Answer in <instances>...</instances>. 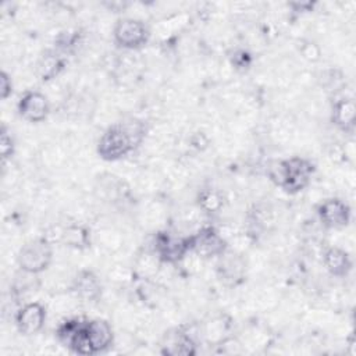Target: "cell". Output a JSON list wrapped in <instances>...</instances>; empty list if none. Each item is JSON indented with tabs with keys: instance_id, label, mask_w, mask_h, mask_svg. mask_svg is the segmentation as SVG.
Here are the masks:
<instances>
[{
	"instance_id": "1",
	"label": "cell",
	"mask_w": 356,
	"mask_h": 356,
	"mask_svg": "<svg viewBox=\"0 0 356 356\" xmlns=\"http://www.w3.org/2000/svg\"><path fill=\"white\" fill-rule=\"evenodd\" d=\"M145 124L129 120L108 127L97 142V154L106 161H117L132 152L145 138Z\"/></svg>"
},
{
	"instance_id": "2",
	"label": "cell",
	"mask_w": 356,
	"mask_h": 356,
	"mask_svg": "<svg viewBox=\"0 0 356 356\" xmlns=\"http://www.w3.org/2000/svg\"><path fill=\"white\" fill-rule=\"evenodd\" d=\"M313 172L314 165L312 161L303 157H291L275 163L270 168L268 175L282 191L298 193L309 185Z\"/></svg>"
},
{
	"instance_id": "3",
	"label": "cell",
	"mask_w": 356,
	"mask_h": 356,
	"mask_svg": "<svg viewBox=\"0 0 356 356\" xmlns=\"http://www.w3.org/2000/svg\"><path fill=\"white\" fill-rule=\"evenodd\" d=\"M53 260V249L51 242H49L44 236L32 239L26 242L17 257L19 268L25 274L36 275L44 271Z\"/></svg>"
},
{
	"instance_id": "4",
	"label": "cell",
	"mask_w": 356,
	"mask_h": 356,
	"mask_svg": "<svg viewBox=\"0 0 356 356\" xmlns=\"http://www.w3.org/2000/svg\"><path fill=\"white\" fill-rule=\"evenodd\" d=\"M150 32L145 22L135 18H121L115 22L113 38L117 46L125 50H138L149 40Z\"/></svg>"
},
{
	"instance_id": "5",
	"label": "cell",
	"mask_w": 356,
	"mask_h": 356,
	"mask_svg": "<svg viewBox=\"0 0 356 356\" xmlns=\"http://www.w3.org/2000/svg\"><path fill=\"white\" fill-rule=\"evenodd\" d=\"M154 253L157 259L164 263H179L191 253V235L175 236L165 231L159 232L154 238Z\"/></svg>"
},
{
	"instance_id": "6",
	"label": "cell",
	"mask_w": 356,
	"mask_h": 356,
	"mask_svg": "<svg viewBox=\"0 0 356 356\" xmlns=\"http://www.w3.org/2000/svg\"><path fill=\"white\" fill-rule=\"evenodd\" d=\"M191 252L199 257L221 256L227 252V242L222 235L213 227H203L191 235Z\"/></svg>"
},
{
	"instance_id": "7",
	"label": "cell",
	"mask_w": 356,
	"mask_h": 356,
	"mask_svg": "<svg viewBox=\"0 0 356 356\" xmlns=\"http://www.w3.org/2000/svg\"><path fill=\"white\" fill-rule=\"evenodd\" d=\"M46 323V307L39 302H29L15 314V325L24 335L38 334Z\"/></svg>"
},
{
	"instance_id": "8",
	"label": "cell",
	"mask_w": 356,
	"mask_h": 356,
	"mask_svg": "<svg viewBox=\"0 0 356 356\" xmlns=\"http://www.w3.org/2000/svg\"><path fill=\"white\" fill-rule=\"evenodd\" d=\"M18 114L28 122H42L46 120L50 106L47 97L38 92V90H29L25 92L17 104Z\"/></svg>"
},
{
	"instance_id": "9",
	"label": "cell",
	"mask_w": 356,
	"mask_h": 356,
	"mask_svg": "<svg viewBox=\"0 0 356 356\" xmlns=\"http://www.w3.org/2000/svg\"><path fill=\"white\" fill-rule=\"evenodd\" d=\"M317 216L327 228H343L349 224L350 209L343 200L331 197L318 204Z\"/></svg>"
},
{
	"instance_id": "10",
	"label": "cell",
	"mask_w": 356,
	"mask_h": 356,
	"mask_svg": "<svg viewBox=\"0 0 356 356\" xmlns=\"http://www.w3.org/2000/svg\"><path fill=\"white\" fill-rule=\"evenodd\" d=\"M85 331L88 337L89 346L92 349V355L100 353L111 348L114 342V332L111 325L102 318L86 320Z\"/></svg>"
},
{
	"instance_id": "11",
	"label": "cell",
	"mask_w": 356,
	"mask_h": 356,
	"mask_svg": "<svg viewBox=\"0 0 356 356\" xmlns=\"http://www.w3.org/2000/svg\"><path fill=\"white\" fill-rule=\"evenodd\" d=\"M71 289L83 302H96L102 296V284L90 270H81L72 280Z\"/></svg>"
},
{
	"instance_id": "12",
	"label": "cell",
	"mask_w": 356,
	"mask_h": 356,
	"mask_svg": "<svg viewBox=\"0 0 356 356\" xmlns=\"http://www.w3.org/2000/svg\"><path fill=\"white\" fill-rule=\"evenodd\" d=\"M161 353L172 356H191L196 353V345L186 332L177 330L165 334L161 343Z\"/></svg>"
},
{
	"instance_id": "13",
	"label": "cell",
	"mask_w": 356,
	"mask_h": 356,
	"mask_svg": "<svg viewBox=\"0 0 356 356\" xmlns=\"http://www.w3.org/2000/svg\"><path fill=\"white\" fill-rule=\"evenodd\" d=\"M323 263L327 271L334 277H346L352 270V260L349 254L337 246L328 248L324 252Z\"/></svg>"
},
{
	"instance_id": "14",
	"label": "cell",
	"mask_w": 356,
	"mask_h": 356,
	"mask_svg": "<svg viewBox=\"0 0 356 356\" xmlns=\"http://www.w3.org/2000/svg\"><path fill=\"white\" fill-rule=\"evenodd\" d=\"M217 266H218L220 278L225 284L236 285L238 282H241L245 268H243L242 260L238 256L227 254V252H225L220 256V261Z\"/></svg>"
},
{
	"instance_id": "15",
	"label": "cell",
	"mask_w": 356,
	"mask_h": 356,
	"mask_svg": "<svg viewBox=\"0 0 356 356\" xmlns=\"http://www.w3.org/2000/svg\"><path fill=\"white\" fill-rule=\"evenodd\" d=\"M356 106L353 99L343 97L335 102L332 107V122L342 131H350L355 127Z\"/></svg>"
},
{
	"instance_id": "16",
	"label": "cell",
	"mask_w": 356,
	"mask_h": 356,
	"mask_svg": "<svg viewBox=\"0 0 356 356\" xmlns=\"http://www.w3.org/2000/svg\"><path fill=\"white\" fill-rule=\"evenodd\" d=\"M58 242H63L65 246L74 249H85L90 243L89 231L78 224H70L67 227L60 228Z\"/></svg>"
},
{
	"instance_id": "17",
	"label": "cell",
	"mask_w": 356,
	"mask_h": 356,
	"mask_svg": "<svg viewBox=\"0 0 356 356\" xmlns=\"http://www.w3.org/2000/svg\"><path fill=\"white\" fill-rule=\"evenodd\" d=\"M63 68H64L63 58L54 53H46L44 56H42L38 64V72L43 81L56 78Z\"/></svg>"
},
{
	"instance_id": "18",
	"label": "cell",
	"mask_w": 356,
	"mask_h": 356,
	"mask_svg": "<svg viewBox=\"0 0 356 356\" xmlns=\"http://www.w3.org/2000/svg\"><path fill=\"white\" fill-rule=\"evenodd\" d=\"M197 203L206 213H217L222 207V197L214 189H204L199 193Z\"/></svg>"
},
{
	"instance_id": "19",
	"label": "cell",
	"mask_w": 356,
	"mask_h": 356,
	"mask_svg": "<svg viewBox=\"0 0 356 356\" xmlns=\"http://www.w3.org/2000/svg\"><path fill=\"white\" fill-rule=\"evenodd\" d=\"M0 150H1L3 161H6L14 153V140L4 127L1 128V135H0Z\"/></svg>"
},
{
	"instance_id": "20",
	"label": "cell",
	"mask_w": 356,
	"mask_h": 356,
	"mask_svg": "<svg viewBox=\"0 0 356 356\" xmlns=\"http://www.w3.org/2000/svg\"><path fill=\"white\" fill-rule=\"evenodd\" d=\"M11 93H13V81L6 71H1V74H0V96L3 100H6Z\"/></svg>"
}]
</instances>
